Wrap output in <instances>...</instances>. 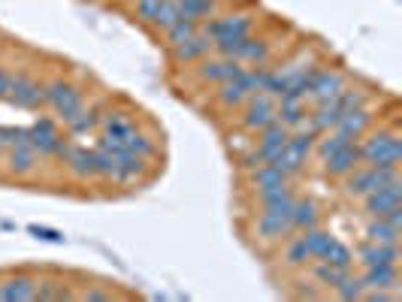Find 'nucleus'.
Here are the masks:
<instances>
[{
  "instance_id": "f257e3e1",
  "label": "nucleus",
  "mask_w": 402,
  "mask_h": 302,
  "mask_svg": "<svg viewBox=\"0 0 402 302\" xmlns=\"http://www.w3.org/2000/svg\"><path fill=\"white\" fill-rule=\"evenodd\" d=\"M360 160L375 166H399L402 160V139L394 130H378L360 145Z\"/></svg>"
},
{
  "instance_id": "f03ea898",
  "label": "nucleus",
  "mask_w": 402,
  "mask_h": 302,
  "mask_svg": "<svg viewBox=\"0 0 402 302\" xmlns=\"http://www.w3.org/2000/svg\"><path fill=\"white\" fill-rule=\"evenodd\" d=\"M345 194L348 197H357L363 199L366 194H372L375 188L387 185V181L399 178V166H375V164H366V166H357L354 173L345 176Z\"/></svg>"
},
{
  "instance_id": "7ed1b4c3",
  "label": "nucleus",
  "mask_w": 402,
  "mask_h": 302,
  "mask_svg": "<svg viewBox=\"0 0 402 302\" xmlns=\"http://www.w3.org/2000/svg\"><path fill=\"white\" fill-rule=\"evenodd\" d=\"M43 97H46V103L58 112V118H61L64 124H67V121H73V118L85 109L82 91H79L76 85L64 82V79H55V82H48L46 91H43Z\"/></svg>"
},
{
  "instance_id": "20e7f679",
  "label": "nucleus",
  "mask_w": 402,
  "mask_h": 302,
  "mask_svg": "<svg viewBox=\"0 0 402 302\" xmlns=\"http://www.w3.org/2000/svg\"><path fill=\"white\" fill-rule=\"evenodd\" d=\"M27 130H31V148L37 151V155H48V157L67 160L70 151H73V145L58 133V127H55L52 118H37L34 127H27Z\"/></svg>"
},
{
  "instance_id": "39448f33",
  "label": "nucleus",
  "mask_w": 402,
  "mask_h": 302,
  "mask_svg": "<svg viewBox=\"0 0 402 302\" xmlns=\"http://www.w3.org/2000/svg\"><path fill=\"white\" fill-rule=\"evenodd\" d=\"M43 91H46V85H39L37 79L18 73V76L9 79L6 100H9V103H13V106H18V109H39V106L46 103Z\"/></svg>"
},
{
  "instance_id": "423d86ee",
  "label": "nucleus",
  "mask_w": 402,
  "mask_h": 302,
  "mask_svg": "<svg viewBox=\"0 0 402 302\" xmlns=\"http://www.w3.org/2000/svg\"><path fill=\"white\" fill-rule=\"evenodd\" d=\"M200 34H206L209 39H227V37H245L251 34V18L242 15V13H236V15H212V18H206L203 27H200Z\"/></svg>"
},
{
  "instance_id": "0eeeda50",
  "label": "nucleus",
  "mask_w": 402,
  "mask_h": 302,
  "mask_svg": "<svg viewBox=\"0 0 402 302\" xmlns=\"http://www.w3.org/2000/svg\"><path fill=\"white\" fill-rule=\"evenodd\" d=\"M245 112H242V127L245 130H257L260 127H266L269 121L275 118V100L269 97V94H264V91H254V94H248V100H245Z\"/></svg>"
},
{
  "instance_id": "6e6552de",
  "label": "nucleus",
  "mask_w": 402,
  "mask_h": 302,
  "mask_svg": "<svg viewBox=\"0 0 402 302\" xmlns=\"http://www.w3.org/2000/svg\"><path fill=\"white\" fill-rule=\"evenodd\" d=\"M399 203H402V178L387 181V185H381V188L372 190V194L363 197V209H366L369 218H384L387 211Z\"/></svg>"
},
{
  "instance_id": "1a4fd4ad",
  "label": "nucleus",
  "mask_w": 402,
  "mask_h": 302,
  "mask_svg": "<svg viewBox=\"0 0 402 302\" xmlns=\"http://www.w3.org/2000/svg\"><path fill=\"white\" fill-rule=\"evenodd\" d=\"M242 60H233V58H200V67H197V76L203 82H233V79L242 73Z\"/></svg>"
},
{
  "instance_id": "9d476101",
  "label": "nucleus",
  "mask_w": 402,
  "mask_h": 302,
  "mask_svg": "<svg viewBox=\"0 0 402 302\" xmlns=\"http://www.w3.org/2000/svg\"><path fill=\"white\" fill-rule=\"evenodd\" d=\"M360 164H363V160H360V145L348 143V145H342L339 151H333L330 157H324V173L336 176V178H345L348 173H354Z\"/></svg>"
},
{
  "instance_id": "9b49d317",
  "label": "nucleus",
  "mask_w": 402,
  "mask_h": 302,
  "mask_svg": "<svg viewBox=\"0 0 402 302\" xmlns=\"http://www.w3.org/2000/svg\"><path fill=\"white\" fill-rule=\"evenodd\" d=\"M345 85H348L345 73H339V70H318L309 100H315V103H327V100H333Z\"/></svg>"
},
{
  "instance_id": "f8f14e48",
  "label": "nucleus",
  "mask_w": 402,
  "mask_h": 302,
  "mask_svg": "<svg viewBox=\"0 0 402 302\" xmlns=\"http://www.w3.org/2000/svg\"><path fill=\"white\" fill-rule=\"evenodd\" d=\"M357 257L363 266H381V263H396L399 260V245L394 242H363L357 248Z\"/></svg>"
},
{
  "instance_id": "ddd939ff",
  "label": "nucleus",
  "mask_w": 402,
  "mask_h": 302,
  "mask_svg": "<svg viewBox=\"0 0 402 302\" xmlns=\"http://www.w3.org/2000/svg\"><path fill=\"white\" fill-rule=\"evenodd\" d=\"M363 287L366 290H396L399 287V269L396 263H381V266H366L363 272Z\"/></svg>"
},
{
  "instance_id": "4468645a",
  "label": "nucleus",
  "mask_w": 402,
  "mask_h": 302,
  "mask_svg": "<svg viewBox=\"0 0 402 302\" xmlns=\"http://www.w3.org/2000/svg\"><path fill=\"white\" fill-rule=\"evenodd\" d=\"M209 52H212V39H209L206 34H197L194 37H188L185 43H176L173 46V58L179 60V64H194V60L200 58H206Z\"/></svg>"
},
{
  "instance_id": "2eb2a0df",
  "label": "nucleus",
  "mask_w": 402,
  "mask_h": 302,
  "mask_svg": "<svg viewBox=\"0 0 402 302\" xmlns=\"http://www.w3.org/2000/svg\"><path fill=\"white\" fill-rule=\"evenodd\" d=\"M257 199L260 206H264V211H273V215H285L290 218V206H294V190H290L287 185L281 188H269V190H257Z\"/></svg>"
},
{
  "instance_id": "dca6fc26",
  "label": "nucleus",
  "mask_w": 402,
  "mask_h": 302,
  "mask_svg": "<svg viewBox=\"0 0 402 302\" xmlns=\"http://www.w3.org/2000/svg\"><path fill=\"white\" fill-rule=\"evenodd\" d=\"M369 124H372V112L366 106H357V109H351V112H345L339 118V124L333 127V130H339V133H345L351 143H357L360 136L369 130Z\"/></svg>"
},
{
  "instance_id": "f3484780",
  "label": "nucleus",
  "mask_w": 402,
  "mask_h": 302,
  "mask_svg": "<svg viewBox=\"0 0 402 302\" xmlns=\"http://www.w3.org/2000/svg\"><path fill=\"white\" fill-rule=\"evenodd\" d=\"M254 230L260 239L266 242H275V239H285L290 233V218L285 215H273V211H260L257 221H254Z\"/></svg>"
},
{
  "instance_id": "a211bd4d",
  "label": "nucleus",
  "mask_w": 402,
  "mask_h": 302,
  "mask_svg": "<svg viewBox=\"0 0 402 302\" xmlns=\"http://www.w3.org/2000/svg\"><path fill=\"white\" fill-rule=\"evenodd\" d=\"M37 296V281L27 278V275H15V278H6L0 284V299L4 302H27Z\"/></svg>"
},
{
  "instance_id": "6ab92c4d",
  "label": "nucleus",
  "mask_w": 402,
  "mask_h": 302,
  "mask_svg": "<svg viewBox=\"0 0 402 302\" xmlns=\"http://www.w3.org/2000/svg\"><path fill=\"white\" fill-rule=\"evenodd\" d=\"M303 103H306V100H290V97L275 100V118L287 130H299L306 124V106Z\"/></svg>"
},
{
  "instance_id": "aec40b11",
  "label": "nucleus",
  "mask_w": 402,
  "mask_h": 302,
  "mask_svg": "<svg viewBox=\"0 0 402 302\" xmlns=\"http://www.w3.org/2000/svg\"><path fill=\"white\" fill-rule=\"evenodd\" d=\"M4 157H6V169L13 176H27V173H34V169H37V151L31 145L6 148Z\"/></svg>"
},
{
  "instance_id": "412c9836",
  "label": "nucleus",
  "mask_w": 402,
  "mask_h": 302,
  "mask_svg": "<svg viewBox=\"0 0 402 302\" xmlns=\"http://www.w3.org/2000/svg\"><path fill=\"white\" fill-rule=\"evenodd\" d=\"M315 139H318V133H311L309 127H299L297 133L290 130V136H287V143H285V151L290 157H297V160H303L306 164V157L315 151Z\"/></svg>"
},
{
  "instance_id": "4be33fe9",
  "label": "nucleus",
  "mask_w": 402,
  "mask_h": 302,
  "mask_svg": "<svg viewBox=\"0 0 402 302\" xmlns=\"http://www.w3.org/2000/svg\"><path fill=\"white\" fill-rule=\"evenodd\" d=\"M145 166V157L134 155V151H118L115 155V181H134Z\"/></svg>"
},
{
  "instance_id": "5701e85b",
  "label": "nucleus",
  "mask_w": 402,
  "mask_h": 302,
  "mask_svg": "<svg viewBox=\"0 0 402 302\" xmlns=\"http://www.w3.org/2000/svg\"><path fill=\"white\" fill-rule=\"evenodd\" d=\"M64 164L70 166V173L79 176V178H94L97 176V169H94V151H88V148H76L70 151V157L64 160Z\"/></svg>"
},
{
  "instance_id": "b1692460",
  "label": "nucleus",
  "mask_w": 402,
  "mask_h": 302,
  "mask_svg": "<svg viewBox=\"0 0 402 302\" xmlns=\"http://www.w3.org/2000/svg\"><path fill=\"white\" fill-rule=\"evenodd\" d=\"M251 185H254V190L281 188V185H287V176L281 173L275 164H264V166H254V173H251Z\"/></svg>"
},
{
  "instance_id": "393cba45",
  "label": "nucleus",
  "mask_w": 402,
  "mask_h": 302,
  "mask_svg": "<svg viewBox=\"0 0 402 302\" xmlns=\"http://www.w3.org/2000/svg\"><path fill=\"white\" fill-rule=\"evenodd\" d=\"M290 227L297 230L318 227V206L311 199H294V206H290Z\"/></svg>"
},
{
  "instance_id": "a878e982",
  "label": "nucleus",
  "mask_w": 402,
  "mask_h": 302,
  "mask_svg": "<svg viewBox=\"0 0 402 302\" xmlns=\"http://www.w3.org/2000/svg\"><path fill=\"white\" fill-rule=\"evenodd\" d=\"M136 133V127H134V121H130L127 115L122 112H109L103 118V136H112V139H122V143L127 145V139Z\"/></svg>"
},
{
  "instance_id": "bb28decb",
  "label": "nucleus",
  "mask_w": 402,
  "mask_h": 302,
  "mask_svg": "<svg viewBox=\"0 0 402 302\" xmlns=\"http://www.w3.org/2000/svg\"><path fill=\"white\" fill-rule=\"evenodd\" d=\"M303 245H306V251H309V257L311 260H320L327 254V248H330V242H333V236L327 233V230H318V227H309V230H303Z\"/></svg>"
},
{
  "instance_id": "cd10ccee",
  "label": "nucleus",
  "mask_w": 402,
  "mask_h": 302,
  "mask_svg": "<svg viewBox=\"0 0 402 302\" xmlns=\"http://www.w3.org/2000/svg\"><path fill=\"white\" fill-rule=\"evenodd\" d=\"M182 18H194V22H206V18L215 15L218 4L215 0H176Z\"/></svg>"
},
{
  "instance_id": "c85d7f7f",
  "label": "nucleus",
  "mask_w": 402,
  "mask_h": 302,
  "mask_svg": "<svg viewBox=\"0 0 402 302\" xmlns=\"http://www.w3.org/2000/svg\"><path fill=\"white\" fill-rule=\"evenodd\" d=\"M399 236H402V230L387 224L384 218H372L366 224V239L369 242H394V245H399Z\"/></svg>"
},
{
  "instance_id": "c756f323",
  "label": "nucleus",
  "mask_w": 402,
  "mask_h": 302,
  "mask_svg": "<svg viewBox=\"0 0 402 302\" xmlns=\"http://www.w3.org/2000/svg\"><path fill=\"white\" fill-rule=\"evenodd\" d=\"M215 97H218V103L224 109H236V106H242L248 100V91L233 79V82H221L218 91H215Z\"/></svg>"
},
{
  "instance_id": "7c9ffc66",
  "label": "nucleus",
  "mask_w": 402,
  "mask_h": 302,
  "mask_svg": "<svg viewBox=\"0 0 402 302\" xmlns=\"http://www.w3.org/2000/svg\"><path fill=\"white\" fill-rule=\"evenodd\" d=\"M287 136H290V130H287L285 124H281L278 118H273L266 127H260V130H257V143H260V145H285V143H287Z\"/></svg>"
},
{
  "instance_id": "2f4dec72",
  "label": "nucleus",
  "mask_w": 402,
  "mask_h": 302,
  "mask_svg": "<svg viewBox=\"0 0 402 302\" xmlns=\"http://www.w3.org/2000/svg\"><path fill=\"white\" fill-rule=\"evenodd\" d=\"M197 30H200V22H194V18H179V22L169 25L164 34H167V43L176 46V43H185L188 37H194Z\"/></svg>"
},
{
  "instance_id": "473e14b6",
  "label": "nucleus",
  "mask_w": 402,
  "mask_h": 302,
  "mask_svg": "<svg viewBox=\"0 0 402 302\" xmlns=\"http://www.w3.org/2000/svg\"><path fill=\"white\" fill-rule=\"evenodd\" d=\"M351 269H342V266H333V263H324V260H320V263L311 269V275H315V281L318 284H324V287H336L342 278L348 275Z\"/></svg>"
},
{
  "instance_id": "72a5a7b5",
  "label": "nucleus",
  "mask_w": 402,
  "mask_h": 302,
  "mask_svg": "<svg viewBox=\"0 0 402 302\" xmlns=\"http://www.w3.org/2000/svg\"><path fill=\"white\" fill-rule=\"evenodd\" d=\"M324 263H333V266H342V269H351V263H354V254H351V248L348 245H342V242H330V248H327V254L320 257Z\"/></svg>"
},
{
  "instance_id": "f704fd0d",
  "label": "nucleus",
  "mask_w": 402,
  "mask_h": 302,
  "mask_svg": "<svg viewBox=\"0 0 402 302\" xmlns=\"http://www.w3.org/2000/svg\"><path fill=\"white\" fill-rule=\"evenodd\" d=\"M242 60H248V64H257V67H264L266 60H269V43H266V39H254V37H248L245 52H242Z\"/></svg>"
},
{
  "instance_id": "c9c22d12",
  "label": "nucleus",
  "mask_w": 402,
  "mask_h": 302,
  "mask_svg": "<svg viewBox=\"0 0 402 302\" xmlns=\"http://www.w3.org/2000/svg\"><path fill=\"white\" fill-rule=\"evenodd\" d=\"M348 143H351V139L345 133H339V130H327L324 139H315V148H318L320 160H324V157H330L333 151H339L342 145H348Z\"/></svg>"
},
{
  "instance_id": "e433bc0d",
  "label": "nucleus",
  "mask_w": 402,
  "mask_h": 302,
  "mask_svg": "<svg viewBox=\"0 0 402 302\" xmlns=\"http://www.w3.org/2000/svg\"><path fill=\"white\" fill-rule=\"evenodd\" d=\"M333 290H336V296H339V299H348V302H351V299H363V294H366L363 281L354 278V275H351V272H348V275L339 281V284H336Z\"/></svg>"
},
{
  "instance_id": "4c0bfd02",
  "label": "nucleus",
  "mask_w": 402,
  "mask_h": 302,
  "mask_svg": "<svg viewBox=\"0 0 402 302\" xmlns=\"http://www.w3.org/2000/svg\"><path fill=\"white\" fill-rule=\"evenodd\" d=\"M363 100H366V94H363V91H360V88H342L339 91V94L333 97V103L342 109V115H345V112H351V109H357V106H363Z\"/></svg>"
},
{
  "instance_id": "58836bf2",
  "label": "nucleus",
  "mask_w": 402,
  "mask_h": 302,
  "mask_svg": "<svg viewBox=\"0 0 402 302\" xmlns=\"http://www.w3.org/2000/svg\"><path fill=\"white\" fill-rule=\"evenodd\" d=\"M0 143H4L6 148L31 145V130L27 127H0Z\"/></svg>"
},
{
  "instance_id": "ea45409f",
  "label": "nucleus",
  "mask_w": 402,
  "mask_h": 302,
  "mask_svg": "<svg viewBox=\"0 0 402 302\" xmlns=\"http://www.w3.org/2000/svg\"><path fill=\"white\" fill-rule=\"evenodd\" d=\"M309 251H306V245H303V239H294V242H287V248H285V263L287 266H303V263H309Z\"/></svg>"
},
{
  "instance_id": "a19ab883",
  "label": "nucleus",
  "mask_w": 402,
  "mask_h": 302,
  "mask_svg": "<svg viewBox=\"0 0 402 302\" xmlns=\"http://www.w3.org/2000/svg\"><path fill=\"white\" fill-rule=\"evenodd\" d=\"M182 18V13H179V4L176 0H164L160 4V9H157V18H155V27H160V30H167L173 22H179Z\"/></svg>"
},
{
  "instance_id": "79ce46f5",
  "label": "nucleus",
  "mask_w": 402,
  "mask_h": 302,
  "mask_svg": "<svg viewBox=\"0 0 402 302\" xmlns=\"http://www.w3.org/2000/svg\"><path fill=\"white\" fill-rule=\"evenodd\" d=\"M94 169H97V176H103V178H115V155L112 151L97 148L94 151Z\"/></svg>"
},
{
  "instance_id": "37998d69",
  "label": "nucleus",
  "mask_w": 402,
  "mask_h": 302,
  "mask_svg": "<svg viewBox=\"0 0 402 302\" xmlns=\"http://www.w3.org/2000/svg\"><path fill=\"white\" fill-rule=\"evenodd\" d=\"M160 4H164V0H136V18L143 25H155Z\"/></svg>"
},
{
  "instance_id": "c03bdc74",
  "label": "nucleus",
  "mask_w": 402,
  "mask_h": 302,
  "mask_svg": "<svg viewBox=\"0 0 402 302\" xmlns=\"http://www.w3.org/2000/svg\"><path fill=\"white\" fill-rule=\"evenodd\" d=\"M124 148H127V151H134V155H139V157H152V155H155V143H148V139H145V136H139V133L130 136Z\"/></svg>"
},
{
  "instance_id": "a18cd8bd",
  "label": "nucleus",
  "mask_w": 402,
  "mask_h": 302,
  "mask_svg": "<svg viewBox=\"0 0 402 302\" xmlns=\"http://www.w3.org/2000/svg\"><path fill=\"white\" fill-rule=\"evenodd\" d=\"M67 124H70L73 133H85V130H91L97 124V112H88V109H82V112H79L73 121H67Z\"/></svg>"
},
{
  "instance_id": "49530a36",
  "label": "nucleus",
  "mask_w": 402,
  "mask_h": 302,
  "mask_svg": "<svg viewBox=\"0 0 402 302\" xmlns=\"http://www.w3.org/2000/svg\"><path fill=\"white\" fill-rule=\"evenodd\" d=\"M70 294L64 287H58L55 281H43V284H37V296L34 299H67Z\"/></svg>"
},
{
  "instance_id": "de8ad7c7",
  "label": "nucleus",
  "mask_w": 402,
  "mask_h": 302,
  "mask_svg": "<svg viewBox=\"0 0 402 302\" xmlns=\"http://www.w3.org/2000/svg\"><path fill=\"white\" fill-rule=\"evenodd\" d=\"M31 233L37 239H46V242H64V233H58V230H48V227H31Z\"/></svg>"
},
{
  "instance_id": "09e8293b",
  "label": "nucleus",
  "mask_w": 402,
  "mask_h": 302,
  "mask_svg": "<svg viewBox=\"0 0 402 302\" xmlns=\"http://www.w3.org/2000/svg\"><path fill=\"white\" fill-rule=\"evenodd\" d=\"M384 221H387V224H394V227H399V230H402V203L390 209L387 215H384Z\"/></svg>"
},
{
  "instance_id": "8fccbe9b",
  "label": "nucleus",
  "mask_w": 402,
  "mask_h": 302,
  "mask_svg": "<svg viewBox=\"0 0 402 302\" xmlns=\"http://www.w3.org/2000/svg\"><path fill=\"white\" fill-rule=\"evenodd\" d=\"M9 79H13V73H6V70L0 67V100H6V91H9Z\"/></svg>"
},
{
  "instance_id": "3c124183",
  "label": "nucleus",
  "mask_w": 402,
  "mask_h": 302,
  "mask_svg": "<svg viewBox=\"0 0 402 302\" xmlns=\"http://www.w3.org/2000/svg\"><path fill=\"white\" fill-rule=\"evenodd\" d=\"M82 299H94V302H103V299H109V294H103V290H85V294H82Z\"/></svg>"
},
{
  "instance_id": "603ef678",
  "label": "nucleus",
  "mask_w": 402,
  "mask_h": 302,
  "mask_svg": "<svg viewBox=\"0 0 402 302\" xmlns=\"http://www.w3.org/2000/svg\"><path fill=\"white\" fill-rule=\"evenodd\" d=\"M4 151H6V145H4V143H0V155H4Z\"/></svg>"
}]
</instances>
